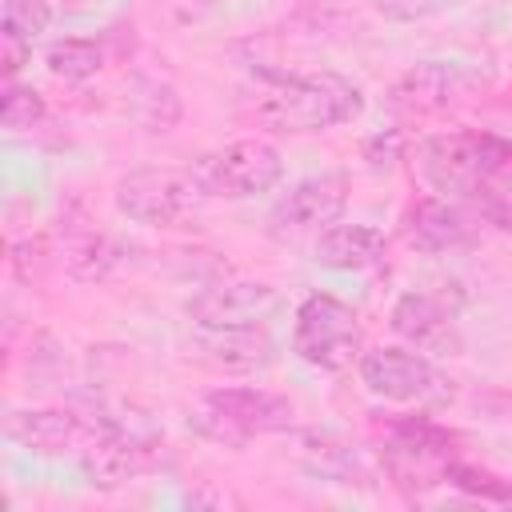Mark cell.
I'll return each mask as SVG.
<instances>
[{
    "label": "cell",
    "mask_w": 512,
    "mask_h": 512,
    "mask_svg": "<svg viewBox=\"0 0 512 512\" xmlns=\"http://www.w3.org/2000/svg\"><path fill=\"white\" fill-rule=\"evenodd\" d=\"M420 176L436 196L468 204L484 224L512 228V144L488 132L432 136L416 152Z\"/></svg>",
    "instance_id": "1"
},
{
    "label": "cell",
    "mask_w": 512,
    "mask_h": 512,
    "mask_svg": "<svg viewBox=\"0 0 512 512\" xmlns=\"http://www.w3.org/2000/svg\"><path fill=\"white\" fill-rule=\"evenodd\" d=\"M360 108H364L360 88L336 72L284 76L264 88L256 104V120L272 132H320L360 116Z\"/></svg>",
    "instance_id": "2"
},
{
    "label": "cell",
    "mask_w": 512,
    "mask_h": 512,
    "mask_svg": "<svg viewBox=\"0 0 512 512\" xmlns=\"http://www.w3.org/2000/svg\"><path fill=\"white\" fill-rule=\"evenodd\" d=\"M292 416H296L292 400L268 388H216L192 412V428L220 444H244L264 432L292 428Z\"/></svg>",
    "instance_id": "3"
},
{
    "label": "cell",
    "mask_w": 512,
    "mask_h": 512,
    "mask_svg": "<svg viewBox=\"0 0 512 512\" xmlns=\"http://www.w3.org/2000/svg\"><path fill=\"white\" fill-rule=\"evenodd\" d=\"M292 352L324 372H340L360 356V316L328 296V292H312L300 308H296V324H292Z\"/></svg>",
    "instance_id": "4"
},
{
    "label": "cell",
    "mask_w": 512,
    "mask_h": 512,
    "mask_svg": "<svg viewBox=\"0 0 512 512\" xmlns=\"http://www.w3.org/2000/svg\"><path fill=\"white\" fill-rule=\"evenodd\" d=\"M116 212L132 224L148 228H172L180 224L196 200H204L192 168H132L116 180Z\"/></svg>",
    "instance_id": "5"
},
{
    "label": "cell",
    "mask_w": 512,
    "mask_h": 512,
    "mask_svg": "<svg viewBox=\"0 0 512 512\" xmlns=\"http://www.w3.org/2000/svg\"><path fill=\"white\" fill-rule=\"evenodd\" d=\"M192 176L204 196H224V200H252L264 196L280 184L284 160L276 144L268 140H236L220 152H208L192 164Z\"/></svg>",
    "instance_id": "6"
},
{
    "label": "cell",
    "mask_w": 512,
    "mask_h": 512,
    "mask_svg": "<svg viewBox=\"0 0 512 512\" xmlns=\"http://www.w3.org/2000/svg\"><path fill=\"white\" fill-rule=\"evenodd\" d=\"M360 380L372 396L392 404H424L448 396V380L436 364L408 348H372L360 356Z\"/></svg>",
    "instance_id": "7"
},
{
    "label": "cell",
    "mask_w": 512,
    "mask_h": 512,
    "mask_svg": "<svg viewBox=\"0 0 512 512\" xmlns=\"http://www.w3.org/2000/svg\"><path fill=\"white\" fill-rule=\"evenodd\" d=\"M156 452H160V444H156L152 432L128 428L120 420H108L96 432V440L88 444V452L80 456V464H84L88 484H96V488H120L132 476L148 472L156 464Z\"/></svg>",
    "instance_id": "8"
},
{
    "label": "cell",
    "mask_w": 512,
    "mask_h": 512,
    "mask_svg": "<svg viewBox=\"0 0 512 512\" xmlns=\"http://www.w3.org/2000/svg\"><path fill=\"white\" fill-rule=\"evenodd\" d=\"M348 208V176L340 172H320L300 184H292L276 208H272V232L276 236H304V232H324L332 228Z\"/></svg>",
    "instance_id": "9"
},
{
    "label": "cell",
    "mask_w": 512,
    "mask_h": 512,
    "mask_svg": "<svg viewBox=\"0 0 512 512\" xmlns=\"http://www.w3.org/2000/svg\"><path fill=\"white\" fill-rule=\"evenodd\" d=\"M280 292L260 280H228L216 288H204L188 312L204 328H264L280 312Z\"/></svg>",
    "instance_id": "10"
},
{
    "label": "cell",
    "mask_w": 512,
    "mask_h": 512,
    "mask_svg": "<svg viewBox=\"0 0 512 512\" xmlns=\"http://www.w3.org/2000/svg\"><path fill=\"white\" fill-rule=\"evenodd\" d=\"M100 428L104 424L96 416H80V412H64V408H28V412H8V420H4V432L12 440H20L24 448L44 452V456H64V452L84 456Z\"/></svg>",
    "instance_id": "11"
},
{
    "label": "cell",
    "mask_w": 512,
    "mask_h": 512,
    "mask_svg": "<svg viewBox=\"0 0 512 512\" xmlns=\"http://www.w3.org/2000/svg\"><path fill=\"white\" fill-rule=\"evenodd\" d=\"M480 216L448 196H424L404 216V240L420 252H456L480 240Z\"/></svg>",
    "instance_id": "12"
},
{
    "label": "cell",
    "mask_w": 512,
    "mask_h": 512,
    "mask_svg": "<svg viewBox=\"0 0 512 512\" xmlns=\"http://www.w3.org/2000/svg\"><path fill=\"white\" fill-rule=\"evenodd\" d=\"M196 352L224 372H256L272 364V336L264 328H204L196 324Z\"/></svg>",
    "instance_id": "13"
},
{
    "label": "cell",
    "mask_w": 512,
    "mask_h": 512,
    "mask_svg": "<svg viewBox=\"0 0 512 512\" xmlns=\"http://www.w3.org/2000/svg\"><path fill=\"white\" fill-rule=\"evenodd\" d=\"M392 332L400 340H408L412 348H424V352H448L456 348V328H452V312L424 296V292H404L396 304H392V316H388Z\"/></svg>",
    "instance_id": "14"
},
{
    "label": "cell",
    "mask_w": 512,
    "mask_h": 512,
    "mask_svg": "<svg viewBox=\"0 0 512 512\" xmlns=\"http://www.w3.org/2000/svg\"><path fill=\"white\" fill-rule=\"evenodd\" d=\"M312 256L332 272H364L384 260V232L372 224H332L316 236Z\"/></svg>",
    "instance_id": "15"
},
{
    "label": "cell",
    "mask_w": 512,
    "mask_h": 512,
    "mask_svg": "<svg viewBox=\"0 0 512 512\" xmlns=\"http://www.w3.org/2000/svg\"><path fill=\"white\" fill-rule=\"evenodd\" d=\"M464 80H468V76H464V68L428 60V64L412 68V72L396 84V104H400V108H416V112L444 108V104H452L456 84H464Z\"/></svg>",
    "instance_id": "16"
},
{
    "label": "cell",
    "mask_w": 512,
    "mask_h": 512,
    "mask_svg": "<svg viewBox=\"0 0 512 512\" xmlns=\"http://www.w3.org/2000/svg\"><path fill=\"white\" fill-rule=\"evenodd\" d=\"M44 64H48V72H52L56 80L80 84V80H88V76L100 72L104 56H100V48H96L92 40H76V36H72V40H56V44L48 48Z\"/></svg>",
    "instance_id": "17"
},
{
    "label": "cell",
    "mask_w": 512,
    "mask_h": 512,
    "mask_svg": "<svg viewBox=\"0 0 512 512\" xmlns=\"http://www.w3.org/2000/svg\"><path fill=\"white\" fill-rule=\"evenodd\" d=\"M0 28H4L8 36H20V40L32 44L40 32L52 28V4H48V0H4Z\"/></svg>",
    "instance_id": "18"
},
{
    "label": "cell",
    "mask_w": 512,
    "mask_h": 512,
    "mask_svg": "<svg viewBox=\"0 0 512 512\" xmlns=\"http://www.w3.org/2000/svg\"><path fill=\"white\" fill-rule=\"evenodd\" d=\"M44 112H48V108H44V96H40L36 88L8 80V88H4V112H0L8 132H24V128H32V124H40Z\"/></svg>",
    "instance_id": "19"
},
{
    "label": "cell",
    "mask_w": 512,
    "mask_h": 512,
    "mask_svg": "<svg viewBox=\"0 0 512 512\" xmlns=\"http://www.w3.org/2000/svg\"><path fill=\"white\" fill-rule=\"evenodd\" d=\"M444 480H452L456 488L476 492V496H484V500H512V488H508V484H500L496 476H488V472H480V468H472V464H460V460H448Z\"/></svg>",
    "instance_id": "20"
},
{
    "label": "cell",
    "mask_w": 512,
    "mask_h": 512,
    "mask_svg": "<svg viewBox=\"0 0 512 512\" xmlns=\"http://www.w3.org/2000/svg\"><path fill=\"white\" fill-rule=\"evenodd\" d=\"M440 4H444V0H376V8H380L384 16H392V20H424V16H432Z\"/></svg>",
    "instance_id": "21"
},
{
    "label": "cell",
    "mask_w": 512,
    "mask_h": 512,
    "mask_svg": "<svg viewBox=\"0 0 512 512\" xmlns=\"http://www.w3.org/2000/svg\"><path fill=\"white\" fill-rule=\"evenodd\" d=\"M28 52H32V44L28 40H20V36H8V32H0V68H4V76L12 80L20 68H24V60H28Z\"/></svg>",
    "instance_id": "22"
}]
</instances>
